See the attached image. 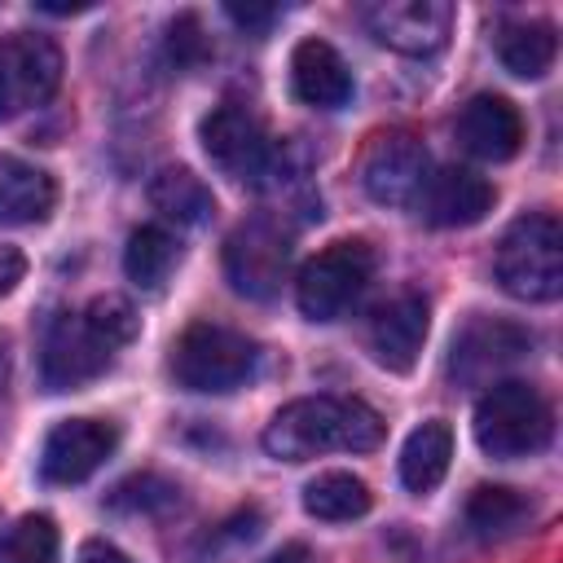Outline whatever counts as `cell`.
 Wrapping results in <instances>:
<instances>
[{
    "instance_id": "5",
    "label": "cell",
    "mask_w": 563,
    "mask_h": 563,
    "mask_svg": "<svg viewBox=\"0 0 563 563\" xmlns=\"http://www.w3.org/2000/svg\"><path fill=\"white\" fill-rule=\"evenodd\" d=\"M198 141L207 158L229 176L246 185H268L277 172H286V145H277L264 128V119L246 101H220L202 114Z\"/></svg>"
},
{
    "instance_id": "19",
    "label": "cell",
    "mask_w": 563,
    "mask_h": 563,
    "mask_svg": "<svg viewBox=\"0 0 563 563\" xmlns=\"http://www.w3.org/2000/svg\"><path fill=\"white\" fill-rule=\"evenodd\" d=\"M493 48H497V62H501L515 79H541V75L554 66L559 35H554L550 22L523 18V22H501L497 35H493Z\"/></svg>"
},
{
    "instance_id": "13",
    "label": "cell",
    "mask_w": 563,
    "mask_h": 563,
    "mask_svg": "<svg viewBox=\"0 0 563 563\" xmlns=\"http://www.w3.org/2000/svg\"><path fill=\"white\" fill-rule=\"evenodd\" d=\"M431 325V308L418 290H400L391 295L374 317H369V352L383 369L391 374H409L418 365L422 339Z\"/></svg>"
},
{
    "instance_id": "4",
    "label": "cell",
    "mask_w": 563,
    "mask_h": 563,
    "mask_svg": "<svg viewBox=\"0 0 563 563\" xmlns=\"http://www.w3.org/2000/svg\"><path fill=\"white\" fill-rule=\"evenodd\" d=\"M550 440H554V409L532 383L506 378L475 400V444L488 457L497 462L532 457Z\"/></svg>"
},
{
    "instance_id": "23",
    "label": "cell",
    "mask_w": 563,
    "mask_h": 563,
    "mask_svg": "<svg viewBox=\"0 0 563 563\" xmlns=\"http://www.w3.org/2000/svg\"><path fill=\"white\" fill-rule=\"evenodd\" d=\"M176 260H180V246L163 224H141L123 246V273L141 290H158L176 268Z\"/></svg>"
},
{
    "instance_id": "15",
    "label": "cell",
    "mask_w": 563,
    "mask_h": 563,
    "mask_svg": "<svg viewBox=\"0 0 563 563\" xmlns=\"http://www.w3.org/2000/svg\"><path fill=\"white\" fill-rule=\"evenodd\" d=\"M493 185L471 167H440L418 194V211L435 229H471L493 211Z\"/></svg>"
},
{
    "instance_id": "11",
    "label": "cell",
    "mask_w": 563,
    "mask_h": 563,
    "mask_svg": "<svg viewBox=\"0 0 563 563\" xmlns=\"http://www.w3.org/2000/svg\"><path fill=\"white\" fill-rule=\"evenodd\" d=\"M361 18L378 44L409 53V57L440 53L453 31V4H444V0H378Z\"/></svg>"
},
{
    "instance_id": "16",
    "label": "cell",
    "mask_w": 563,
    "mask_h": 563,
    "mask_svg": "<svg viewBox=\"0 0 563 563\" xmlns=\"http://www.w3.org/2000/svg\"><path fill=\"white\" fill-rule=\"evenodd\" d=\"M290 88L312 110H339L356 92L352 70L339 57V48L325 44V40H317V35H308V40L295 44V53H290Z\"/></svg>"
},
{
    "instance_id": "9",
    "label": "cell",
    "mask_w": 563,
    "mask_h": 563,
    "mask_svg": "<svg viewBox=\"0 0 563 563\" xmlns=\"http://www.w3.org/2000/svg\"><path fill=\"white\" fill-rule=\"evenodd\" d=\"M62 84V48L48 35H0V119L44 106Z\"/></svg>"
},
{
    "instance_id": "7",
    "label": "cell",
    "mask_w": 563,
    "mask_h": 563,
    "mask_svg": "<svg viewBox=\"0 0 563 563\" xmlns=\"http://www.w3.org/2000/svg\"><path fill=\"white\" fill-rule=\"evenodd\" d=\"M374 277V246L361 238H339L317 251L295 277V303L308 321L343 317Z\"/></svg>"
},
{
    "instance_id": "8",
    "label": "cell",
    "mask_w": 563,
    "mask_h": 563,
    "mask_svg": "<svg viewBox=\"0 0 563 563\" xmlns=\"http://www.w3.org/2000/svg\"><path fill=\"white\" fill-rule=\"evenodd\" d=\"M290 273V233L277 220H242L224 238V277L246 299H273Z\"/></svg>"
},
{
    "instance_id": "22",
    "label": "cell",
    "mask_w": 563,
    "mask_h": 563,
    "mask_svg": "<svg viewBox=\"0 0 563 563\" xmlns=\"http://www.w3.org/2000/svg\"><path fill=\"white\" fill-rule=\"evenodd\" d=\"M150 202H154L158 216H167V220H176V224H202V220H211V211H216L211 189H207L202 176H194L189 167H163V172H154V180H150Z\"/></svg>"
},
{
    "instance_id": "27",
    "label": "cell",
    "mask_w": 563,
    "mask_h": 563,
    "mask_svg": "<svg viewBox=\"0 0 563 563\" xmlns=\"http://www.w3.org/2000/svg\"><path fill=\"white\" fill-rule=\"evenodd\" d=\"M207 57H211V44H207L202 18L198 13H176L172 26H167V62L180 66V70H194Z\"/></svg>"
},
{
    "instance_id": "30",
    "label": "cell",
    "mask_w": 563,
    "mask_h": 563,
    "mask_svg": "<svg viewBox=\"0 0 563 563\" xmlns=\"http://www.w3.org/2000/svg\"><path fill=\"white\" fill-rule=\"evenodd\" d=\"M75 563H132L119 545H110V541H101V537H92V541H84L79 545V554H75Z\"/></svg>"
},
{
    "instance_id": "14",
    "label": "cell",
    "mask_w": 563,
    "mask_h": 563,
    "mask_svg": "<svg viewBox=\"0 0 563 563\" xmlns=\"http://www.w3.org/2000/svg\"><path fill=\"white\" fill-rule=\"evenodd\" d=\"M453 132H457V145L484 163H506L523 145V119H519L515 101H506L501 92H475L457 110Z\"/></svg>"
},
{
    "instance_id": "24",
    "label": "cell",
    "mask_w": 563,
    "mask_h": 563,
    "mask_svg": "<svg viewBox=\"0 0 563 563\" xmlns=\"http://www.w3.org/2000/svg\"><path fill=\"white\" fill-rule=\"evenodd\" d=\"M528 515H532V501L519 488H506V484H479L466 497V528L484 541L515 532Z\"/></svg>"
},
{
    "instance_id": "12",
    "label": "cell",
    "mask_w": 563,
    "mask_h": 563,
    "mask_svg": "<svg viewBox=\"0 0 563 563\" xmlns=\"http://www.w3.org/2000/svg\"><path fill=\"white\" fill-rule=\"evenodd\" d=\"M119 449V427L110 418H62L40 449V475L48 484L88 479Z\"/></svg>"
},
{
    "instance_id": "28",
    "label": "cell",
    "mask_w": 563,
    "mask_h": 563,
    "mask_svg": "<svg viewBox=\"0 0 563 563\" xmlns=\"http://www.w3.org/2000/svg\"><path fill=\"white\" fill-rule=\"evenodd\" d=\"M224 18L238 26V31H246V35H268V26L282 18V9L277 4H224Z\"/></svg>"
},
{
    "instance_id": "31",
    "label": "cell",
    "mask_w": 563,
    "mask_h": 563,
    "mask_svg": "<svg viewBox=\"0 0 563 563\" xmlns=\"http://www.w3.org/2000/svg\"><path fill=\"white\" fill-rule=\"evenodd\" d=\"M268 563H303V545H290V550H282V554H273Z\"/></svg>"
},
{
    "instance_id": "18",
    "label": "cell",
    "mask_w": 563,
    "mask_h": 563,
    "mask_svg": "<svg viewBox=\"0 0 563 563\" xmlns=\"http://www.w3.org/2000/svg\"><path fill=\"white\" fill-rule=\"evenodd\" d=\"M57 185L44 167L0 150V224H35L53 211Z\"/></svg>"
},
{
    "instance_id": "25",
    "label": "cell",
    "mask_w": 563,
    "mask_h": 563,
    "mask_svg": "<svg viewBox=\"0 0 563 563\" xmlns=\"http://www.w3.org/2000/svg\"><path fill=\"white\" fill-rule=\"evenodd\" d=\"M101 506L110 515H145V519H154V515H167V510L180 506V484H172L167 475H154V471H136V475L119 479L106 493Z\"/></svg>"
},
{
    "instance_id": "17",
    "label": "cell",
    "mask_w": 563,
    "mask_h": 563,
    "mask_svg": "<svg viewBox=\"0 0 563 563\" xmlns=\"http://www.w3.org/2000/svg\"><path fill=\"white\" fill-rule=\"evenodd\" d=\"M528 352V334L510 321H488L475 317L457 339H453V356H449V374L462 383H484L488 374H497L501 365H510L515 356Z\"/></svg>"
},
{
    "instance_id": "20",
    "label": "cell",
    "mask_w": 563,
    "mask_h": 563,
    "mask_svg": "<svg viewBox=\"0 0 563 563\" xmlns=\"http://www.w3.org/2000/svg\"><path fill=\"white\" fill-rule=\"evenodd\" d=\"M449 457H453V431H449V422L431 418V422L413 427L409 440H405V449H400V484L409 493H431L449 475Z\"/></svg>"
},
{
    "instance_id": "10",
    "label": "cell",
    "mask_w": 563,
    "mask_h": 563,
    "mask_svg": "<svg viewBox=\"0 0 563 563\" xmlns=\"http://www.w3.org/2000/svg\"><path fill=\"white\" fill-rule=\"evenodd\" d=\"M431 176V163H427V150L413 132L405 128H387L369 141L365 158H361V185L374 202L383 207H409L418 202L422 185Z\"/></svg>"
},
{
    "instance_id": "29",
    "label": "cell",
    "mask_w": 563,
    "mask_h": 563,
    "mask_svg": "<svg viewBox=\"0 0 563 563\" xmlns=\"http://www.w3.org/2000/svg\"><path fill=\"white\" fill-rule=\"evenodd\" d=\"M22 273H26L22 251H18V246H0V299L22 282Z\"/></svg>"
},
{
    "instance_id": "2",
    "label": "cell",
    "mask_w": 563,
    "mask_h": 563,
    "mask_svg": "<svg viewBox=\"0 0 563 563\" xmlns=\"http://www.w3.org/2000/svg\"><path fill=\"white\" fill-rule=\"evenodd\" d=\"M383 444V418L356 396H303L273 413L264 453L277 462H308L317 453H369Z\"/></svg>"
},
{
    "instance_id": "21",
    "label": "cell",
    "mask_w": 563,
    "mask_h": 563,
    "mask_svg": "<svg viewBox=\"0 0 563 563\" xmlns=\"http://www.w3.org/2000/svg\"><path fill=\"white\" fill-rule=\"evenodd\" d=\"M369 506H374V493L352 471H321L317 479L303 484V510L312 519L347 523V519H361Z\"/></svg>"
},
{
    "instance_id": "1",
    "label": "cell",
    "mask_w": 563,
    "mask_h": 563,
    "mask_svg": "<svg viewBox=\"0 0 563 563\" xmlns=\"http://www.w3.org/2000/svg\"><path fill=\"white\" fill-rule=\"evenodd\" d=\"M136 330L141 317L123 295H97L88 308L53 317L40 347V383L48 391H75L101 378L114 356L136 339Z\"/></svg>"
},
{
    "instance_id": "26",
    "label": "cell",
    "mask_w": 563,
    "mask_h": 563,
    "mask_svg": "<svg viewBox=\"0 0 563 563\" xmlns=\"http://www.w3.org/2000/svg\"><path fill=\"white\" fill-rule=\"evenodd\" d=\"M0 563H57V523L48 515H22L0 537Z\"/></svg>"
},
{
    "instance_id": "32",
    "label": "cell",
    "mask_w": 563,
    "mask_h": 563,
    "mask_svg": "<svg viewBox=\"0 0 563 563\" xmlns=\"http://www.w3.org/2000/svg\"><path fill=\"white\" fill-rule=\"evenodd\" d=\"M0 374H4V339H0Z\"/></svg>"
},
{
    "instance_id": "3",
    "label": "cell",
    "mask_w": 563,
    "mask_h": 563,
    "mask_svg": "<svg viewBox=\"0 0 563 563\" xmlns=\"http://www.w3.org/2000/svg\"><path fill=\"white\" fill-rule=\"evenodd\" d=\"M493 273L506 295L523 303H550L563 290V229L550 211L519 216L493 255Z\"/></svg>"
},
{
    "instance_id": "6",
    "label": "cell",
    "mask_w": 563,
    "mask_h": 563,
    "mask_svg": "<svg viewBox=\"0 0 563 563\" xmlns=\"http://www.w3.org/2000/svg\"><path fill=\"white\" fill-rule=\"evenodd\" d=\"M255 343L229 325L194 321L172 343V378L185 391H233L255 369Z\"/></svg>"
}]
</instances>
